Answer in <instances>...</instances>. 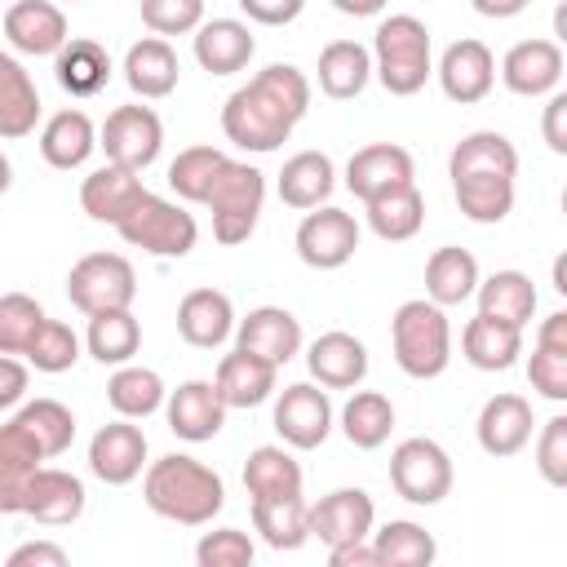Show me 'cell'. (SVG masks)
Here are the masks:
<instances>
[{"instance_id": "cell-11", "label": "cell", "mask_w": 567, "mask_h": 567, "mask_svg": "<svg viewBox=\"0 0 567 567\" xmlns=\"http://www.w3.org/2000/svg\"><path fill=\"white\" fill-rule=\"evenodd\" d=\"M332 399L323 385L315 381H297V385H284V394L275 399V430L288 447L297 452H310L319 447L328 434H332Z\"/></svg>"}, {"instance_id": "cell-23", "label": "cell", "mask_w": 567, "mask_h": 567, "mask_svg": "<svg viewBox=\"0 0 567 567\" xmlns=\"http://www.w3.org/2000/svg\"><path fill=\"white\" fill-rule=\"evenodd\" d=\"M177 332L195 350H217L235 337V306L221 288H190L177 301Z\"/></svg>"}, {"instance_id": "cell-28", "label": "cell", "mask_w": 567, "mask_h": 567, "mask_svg": "<svg viewBox=\"0 0 567 567\" xmlns=\"http://www.w3.org/2000/svg\"><path fill=\"white\" fill-rule=\"evenodd\" d=\"M35 124H40V89L13 53H0V137L4 142L31 137Z\"/></svg>"}, {"instance_id": "cell-41", "label": "cell", "mask_w": 567, "mask_h": 567, "mask_svg": "<svg viewBox=\"0 0 567 567\" xmlns=\"http://www.w3.org/2000/svg\"><path fill=\"white\" fill-rule=\"evenodd\" d=\"M84 350L97 359V363H133V354L142 350V323L137 315L124 306V310H102V315H89V332H84Z\"/></svg>"}, {"instance_id": "cell-33", "label": "cell", "mask_w": 567, "mask_h": 567, "mask_svg": "<svg viewBox=\"0 0 567 567\" xmlns=\"http://www.w3.org/2000/svg\"><path fill=\"white\" fill-rule=\"evenodd\" d=\"M332 186H337V168L323 151H297L279 168V199L297 213H310V208L328 204Z\"/></svg>"}, {"instance_id": "cell-48", "label": "cell", "mask_w": 567, "mask_h": 567, "mask_svg": "<svg viewBox=\"0 0 567 567\" xmlns=\"http://www.w3.org/2000/svg\"><path fill=\"white\" fill-rule=\"evenodd\" d=\"M44 306L27 292H4L0 297V354H22L35 337V328L44 323Z\"/></svg>"}, {"instance_id": "cell-35", "label": "cell", "mask_w": 567, "mask_h": 567, "mask_svg": "<svg viewBox=\"0 0 567 567\" xmlns=\"http://www.w3.org/2000/svg\"><path fill=\"white\" fill-rule=\"evenodd\" d=\"M301 483H306V474H301L297 456L288 447H279V443H261L244 461V487H248L252 501L301 496Z\"/></svg>"}, {"instance_id": "cell-57", "label": "cell", "mask_w": 567, "mask_h": 567, "mask_svg": "<svg viewBox=\"0 0 567 567\" xmlns=\"http://www.w3.org/2000/svg\"><path fill=\"white\" fill-rule=\"evenodd\" d=\"M9 567H66V549L53 540H27L9 554Z\"/></svg>"}, {"instance_id": "cell-62", "label": "cell", "mask_w": 567, "mask_h": 567, "mask_svg": "<svg viewBox=\"0 0 567 567\" xmlns=\"http://www.w3.org/2000/svg\"><path fill=\"white\" fill-rule=\"evenodd\" d=\"M554 288H558V292H567V279H563V257L554 261Z\"/></svg>"}, {"instance_id": "cell-21", "label": "cell", "mask_w": 567, "mask_h": 567, "mask_svg": "<svg viewBox=\"0 0 567 567\" xmlns=\"http://www.w3.org/2000/svg\"><path fill=\"white\" fill-rule=\"evenodd\" d=\"M226 403L217 394L213 381H182L168 399H164V416H168V430L186 443H208L221 434L226 425Z\"/></svg>"}, {"instance_id": "cell-54", "label": "cell", "mask_w": 567, "mask_h": 567, "mask_svg": "<svg viewBox=\"0 0 567 567\" xmlns=\"http://www.w3.org/2000/svg\"><path fill=\"white\" fill-rule=\"evenodd\" d=\"M239 9L248 13V22L257 27H288L301 18L306 0H239Z\"/></svg>"}, {"instance_id": "cell-14", "label": "cell", "mask_w": 567, "mask_h": 567, "mask_svg": "<svg viewBox=\"0 0 567 567\" xmlns=\"http://www.w3.org/2000/svg\"><path fill=\"white\" fill-rule=\"evenodd\" d=\"M89 470L93 478H102L106 487H124L146 470V434L142 425H133L128 416L102 425L89 439Z\"/></svg>"}, {"instance_id": "cell-38", "label": "cell", "mask_w": 567, "mask_h": 567, "mask_svg": "<svg viewBox=\"0 0 567 567\" xmlns=\"http://www.w3.org/2000/svg\"><path fill=\"white\" fill-rule=\"evenodd\" d=\"M372 80V53L359 40H332L319 53V89L332 102H350L368 89Z\"/></svg>"}, {"instance_id": "cell-29", "label": "cell", "mask_w": 567, "mask_h": 567, "mask_svg": "<svg viewBox=\"0 0 567 567\" xmlns=\"http://www.w3.org/2000/svg\"><path fill=\"white\" fill-rule=\"evenodd\" d=\"M447 173L452 177H518V151L505 133L478 128V133H465L452 146Z\"/></svg>"}, {"instance_id": "cell-31", "label": "cell", "mask_w": 567, "mask_h": 567, "mask_svg": "<svg viewBox=\"0 0 567 567\" xmlns=\"http://www.w3.org/2000/svg\"><path fill=\"white\" fill-rule=\"evenodd\" d=\"M142 190H146V186H142V173H128V168H120V164H102V168H93V173L80 182V208H84L93 221L115 226V221L137 204Z\"/></svg>"}, {"instance_id": "cell-36", "label": "cell", "mask_w": 567, "mask_h": 567, "mask_svg": "<svg viewBox=\"0 0 567 567\" xmlns=\"http://www.w3.org/2000/svg\"><path fill=\"white\" fill-rule=\"evenodd\" d=\"M474 297H478V315L514 323V328H527L536 315V284L523 270H496V275L478 279Z\"/></svg>"}, {"instance_id": "cell-8", "label": "cell", "mask_w": 567, "mask_h": 567, "mask_svg": "<svg viewBox=\"0 0 567 567\" xmlns=\"http://www.w3.org/2000/svg\"><path fill=\"white\" fill-rule=\"evenodd\" d=\"M452 456L434 439H403L390 452V487L408 505H439L452 492Z\"/></svg>"}, {"instance_id": "cell-22", "label": "cell", "mask_w": 567, "mask_h": 567, "mask_svg": "<svg viewBox=\"0 0 567 567\" xmlns=\"http://www.w3.org/2000/svg\"><path fill=\"white\" fill-rule=\"evenodd\" d=\"M306 368H310L315 385H323V390H354L368 377V346L341 328L319 332L306 350Z\"/></svg>"}, {"instance_id": "cell-50", "label": "cell", "mask_w": 567, "mask_h": 567, "mask_svg": "<svg viewBox=\"0 0 567 567\" xmlns=\"http://www.w3.org/2000/svg\"><path fill=\"white\" fill-rule=\"evenodd\" d=\"M252 536L239 532V527H217V532H204L199 545H195V563L199 567H248L252 563Z\"/></svg>"}, {"instance_id": "cell-16", "label": "cell", "mask_w": 567, "mask_h": 567, "mask_svg": "<svg viewBox=\"0 0 567 567\" xmlns=\"http://www.w3.org/2000/svg\"><path fill=\"white\" fill-rule=\"evenodd\" d=\"M84 501H89V492L71 470L35 465L27 478V492H22V514L44 527H66L84 514Z\"/></svg>"}, {"instance_id": "cell-39", "label": "cell", "mask_w": 567, "mask_h": 567, "mask_svg": "<svg viewBox=\"0 0 567 567\" xmlns=\"http://www.w3.org/2000/svg\"><path fill=\"white\" fill-rule=\"evenodd\" d=\"M168 390H164V377L155 368H142V363H120L106 381V403L115 408V416H128V421H146L164 408Z\"/></svg>"}, {"instance_id": "cell-53", "label": "cell", "mask_w": 567, "mask_h": 567, "mask_svg": "<svg viewBox=\"0 0 567 567\" xmlns=\"http://www.w3.org/2000/svg\"><path fill=\"white\" fill-rule=\"evenodd\" d=\"M536 470L549 487H567V416H549L536 439Z\"/></svg>"}, {"instance_id": "cell-55", "label": "cell", "mask_w": 567, "mask_h": 567, "mask_svg": "<svg viewBox=\"0 0 567 567\" xmlns=\"http://www.w3.org/2000/svg\"><path fill=\"white\" fill-rule=\"evenodd\" d=\"M27 385H31V363H22L18 354H0V412L18 408L27 399Z\"/></svg>"}, {"instance_id": "cell-7", "label": "cell", "mask_w": 567, "mask_h": 567, "mask_svg": "<svg viewBox=\"0 0 567 567\" xmlns=\"http://www.w3.org/2000/svg\"><path fill=\"white\" fill-rule=\"evenodd\" d=\"M66 297L84 319L102 310H124L137 297V270L120 252H84L66 275Z\"/></svg>"}, {"instance_id": "cell-51", "label": "cell", "mask_w": 567, "mask_h": 567, "mask_svg": "<svg viewBox=\"0 0 567 567\" xmlns=\"http://www.w3.org/2000/svg\"><path fill=\"white\" fill-rule=\"evenodd\" d=\"M527 381L540 399L549 403H567V350L558 346H532V359H527Z\"/></svg>"}, {"instance_id": "cell-60", "label": "cell", "mask_w": 567, "mask_h": 567, "mask_svg": "<svg viewBox=\"0 0 567 567\" xmlns=\"http://www.w3.org/2000/svg\"><path fill=\"white\" fill-rule=\"evenodd\" d=\"M385 4L390 0H332V9L346 13V18H377Z\"/></svg>"}, {"instance_id": "cell-61", "label": "cell", "mask_w": 567, "mask_h": 567, "mask_svg": "<svg viewBox=\"0 0 567 567\" xmlns=\"http://www.w3.org/2000/svg\"><path fill=\"white\" fill-rule=\"evenodd\" d=\"M9 186H13V164H9V155L0 151V195H4Z\"/></svg>"}, {"instance_id": "cell-6", "label": "cell", "mask_w": 567, "mask_h": 567, "mask_svg": "<svg viewBox=\"0 0 567 567\" xmlns=\"http://www.w3.org/2000/svg\"><path fill=\"white\" fill-rule=\"evenodd\" d=\"M115 230L128 248H142L151 257H186L199 239L195 213H186L182 204H173L164 195H151V190L137 195V204L115 221Z\"/></svg>"}, {"instance_id": "cell-17", "label": "cell", "mask_w": 567, "mask_h": 567, "mask_svg": "<svg viewBox=\"0 0 567 567\" xmlns=\"http://www.w3.org/2000/svg\"><path fill=\"white\" fill-rule=\"evenodd\" d=\"M563 62L567 58H563V44L558 40H545V35L518 40L501 58V80L518 97H549L558 89V80H563Z\"/></svg>"}, {"instance_id": "cell-20", "label": "cell", "mask_w": 567, "mask_h": 567, "mask_svg": "<svg viewBox=\"0 0 567 567\" xmlns=\"http://www.w3.org/2000/svg\"><path fill=\"white\" fill-rule=\"evenodd\" d=\"M532 430H536V416H532V403L523 394H492L483 408H478V421H474V434H478V447L487 456H518L527 443H532Z\"/></svg>"}, {"instance_id": "cell-13", "label": "cell", "mask_w": 567, "mask_h": 567, "mask_svg": "<svg viewBox=\"0 0 567 567\" xmlns=\"http://www.w3.org/2000/svg\"><path fill=\"white\" fill-rule=\"evenodd\" d=\"M434 75H439V84H443V93H447L452 102L474 106V102H483V97L492 93V84H496V58H492V49H487L483 40L465 35V40H452V44L443 49Z\"/></svg>"}, {"instance_id": "cell-56", "label": "cell", "mask_w": 567, "mask_h": 567, "mask_svg": "<svg viewBox=\"0 0 567 567\" xmlns=\"http://www.w3.org/2000/svg\"><path fill=\"white\" fill-rule=\"evenodd\" d=\"M540 133H545V146L554 155H567V93L563 89L549 93L545 115H540Z\"/></svg>"}, {"instance_id": "cell-63", "label": "cell", "mask_w": 567, "mask_h": 567, "mask_svg": "<svg viewBox=\"0 0 567 567\" xmlns=\"http://www.w3.org/2000/svg\"><path fill=\"white\" fill-rule=\"evenodd\" d=\"M62 4H75V0H62Z\"/></svg>"}, {"instance_id": "cell-44", "label": "cell", "mask_w": 567, "mask_h": 567, "mask_svg": "<svg viewBox=\"0 0 567 567\" xmlns=\"http://www.w3.org/2000/svg\"><path fill=\"white\" fill-rule=\"evenodd\" d=\"M252 527L270 549H301L310 540L306 527V501L301 496H279V501H252Z\"/></svg>"}, {"instance_id": "cell-15", "label": "cell", "mask_w": 567, "mask_h": 567, "mask_svg": "<svg viewBox=\"0 0 567 567\" xmlns=\"http://www.w3.org/2000/svg\"><path fill=\"white\" fill-rule=\"evenodd\" d=\"M416 177V164H412V151H403L399 142H372V146H359L346 164V190L368 204L394 186H408Z\"/></svg>"}, {"instance_id": "cell-42", "label": "cell", "mask_w": 567, "mask_h": 567, "mask_svg": "<svg viewBox=\"0 0 567 567\" xmlns=\"http://www.w3.org/2000/svg\"><path fill=\"white\" fill-rule=\"evenodd\" d=\"M368 540L377 549V563H385V567H430L439 554L434 536L412 518H390L385 527L368 532Z\"/></svg>"}, {"instance_id": "cell-49", "label": "cell", "mask_w": 567, "mask_h": 567, "mask_svg": "<svg viewBox=\"0 0 567 567\" xmlns=\"http://www.w3.org/2000/svg\"><path fill=\"white\" fill-rule=\"evenodd\" d=\"M137 9L151 35H190L204 22V0H142Z\"/></svg>"}, {"instance_id": "cell-30", "label": "cell", "mask_w": 567, "mask_h": 567, "mask_svg": "<svg viewBox=\"0 0 567 567\" xmlns=\"http://www.w3.org/2000/svg\"><path fill=\"white\" fill-rule=\"evenodd\" d=\"M53 75L62 84V93L71 97H97L111 80V53L89 40V35H71L58 53H53Z\"/></svg>"}, {"instance_id": "cell-19", "label": "cell", "mask_w": 567, "mask_h": 567, "mask_svg": "<svg viewBox=\"0 0 567 567\" xmlns=\"http://www.w3.org/2000/svg\"><path fill=\"white\" fill-rule=\"evenodd\" d=\"M235 346L284 368L292 354H301V323L284 306H257L244 319H235Z\"/></svg>"}, {"instance_id": "cell-26", "label": "cell", "mask_w": 567, "mask_h": 567, "mask_svg": "<svg viewBox=\"0 0 567 567\" xmlns=\"http://www.w3.org/2000/svg\"><path fill=\"white\" fill-rule=\"evenodd\" d=\"M93 151H97V128H93V120L80 106H66V111H58V115L44 120V128H40V155H44L49 168H58V173L84 168Z\"/></svg>"}, {"instance_id": "cell-43", "label": "cell", "mask_w": 567, "mask_h": 567, "mask_svg": "<svg viewBox=\"0 0 567 567\" xmlns=\"http://www.w3.org/2000/svg\"><path fill=\"white\" fill-rule=\"evenodd\" d=\"M452 195L478 226H496L514 213V177H452Z\"/></svg>"}, {"instance_id": "cell-52", "label": "cell", "mask_w": 567, "mask_h": 567, "mask_svg": "<svg viewBox=\"0 0 567 567\" xmlns=\"http://www.w3.org/2000/svg\"><path fill=\"white\" fill-rule=\"evenodd\" d=\"M49 456L40 452V443L9 416L0 425V478H27L35 465H44Z\"/></svg>"}, {"instance_id": "cell-34", "label": "cell", "mask_w": 567, "mask_h": 567, "mask_svg": "<svg viewBox=\"0 0 567 567\" xmlns=\"http://www.w3.org/2000/svg\"><path fill=\"white\" fill-rule=\"evenodd\" d=\"M478 261H474V252L470 248H456V244H443V248H434L430 252V261H425V297L434 301V306H461V301H470L474 297V288H478Z\"/></svg>"}, {"instance_id": "cell-10", "label": "cell", "mask_w": 567, "mask_h": 567, "mask_svg": "<svg viewBox=\"0 0 567 567\" xmlns=\"http://www.w3.org/2000/svg\"><path fill=\"white\" fill-rule=\"evenodd\" d=\"M359 248V221L346 208L319 204L297 226V257L310 270H341Z\"/></svg>"}, {"instance_id": "cell-47", "label": "cell", "mask_w": 567, "mask_h": 567, "mask_svg": "<svg viewBox=\"0 0 567 567\" xmlns=\"http://www.w3.org/2000/svg\"><path fill=\"white\" fill-rule=\"evenodd\" d=\"M221 159H226V151H217V146H186V151H177V159L168 164L173 195L186 199V204H204V195H208L213 173L221 168Z\"/></svg>"}, {"instance_id": "cell-4", "label": "cell", "mask_w": 567, "mask_h": 567, "mask_svg": "<svg viewBox=\"0 0 567 567\" xmlns=\"http://www.w3.org/2000/svg\"><path fill=\"white\" fill-rule=\"evenodd\" d=\"M390 346H394V363L412 381L443 377L447 363H452V323H447V310L434 306L430 297L403 301L394 310V319H390Z\"/></svg>"}, {"instance_id": "cell-12", "label": "cell", "mask_w": 567, "mask_h": 567, "mask_svg": "<svg viewBox=\"0 0 567 567\" xmlns=\"http://www.w3.org/2000/svg\"><path fill=\"white\" fill-rule=\"evenodd\" d=\"M377 523V505L363 487H337L328 496H319L315 505H306V527L319 545H350V540H368Z\"/></svg>"}, {"instance_id": "cell-46", "label": "cell", "mask_w": 567, "mask_h": 567, "mask_svg": "<svg viewBox=\"0 0 567 567\" xmlns=\"http://www.w3.org/2000/svg\"><path fill=\"white\" fill-rule=\"evenodd\" d=\"M22 359H27L35 372H44V377L71 372L75 359H80V337L71 332V323H62V319H44V323L35 328L31 346L22 350Z\"/></svg>"}, {"instance_id": "cell-5", "label": "cell", "mask_w": 567, "mask_h": 567, "mask_svg": "<svg viewBox=\"0 0 567 567\" xmlns=\"http://www.w3.org/2000/svg\"><path fill=\"white\" fill-rule=\"evenodd\" d=\"M266 204V173L244 164V159H221V168L213 173V186L204 195V208L213 213V239L235 248L257 230Z\"/></svg>"}, {"instance_id": "cell-3", "label": "cell", "mask_w": 567, "mask_h": 567, "mask_svg": "<svg viewBox=\"0 0 567 567\" xmlns=\"http://www.w3.org/2000/svg\"><path fill=\"white\" fill-rule=\"evenodd\" d=\"M372 75L381 80V89L390 97H412L425 89V80L434 75V58H430V31L421 18L412 13H390L381 18L377 35H372Z\"/></svg>"}, {"instance_id": "cell-27", "label": "cell", "mask_w": 567, "mask_h": 567, "mask_svg": "<svg viewBox=\"0 0 567 567\" xmlns=\"http://www.w3.org/2000/svg\"><path fill=\"white\" fill-rule=\"evenodd\" d=\"M213 385H217V394H221L226 408H257V403H266V399L275 394V385H279V368L235 346L230 354H221Z\"/></svg>"}, {"instance_id": "cell-9", "label": "cell", "mask_w": 567, "mask_h": 567, "mask_svg": "<svg viewBox=\"0 0 567 567\" xmlns=\"http://www.w3.org/2000/svg\"><path fill=\"white\" fill-rule=\"evenodd\" d=\"M97 146L106 151V164H120L128 173H146L155 159H159V146H164V124L151 106L142 102H128V106H115L102 128H97Z\"/></svg>"}, {"instance_id": "cell-1", "label": "cell", "mask_w": 567, "mask_h": 567, "mask_svg": "<svg viewBox=\"0 0 567 567\" xmlns=\"http://www.w3.org/2000/svg\"><path fill=\"white\" fill-rule=\"evenodd\" d=\"M306 111H310V80H306V71L292 66V62H270V66H261L248 84H239L226 97L221 133L239 151L270 155V151H279L292 137V128L301 124Z\"/></svg>"}, {"instance_id": "cell-32", "label": "cell", "mask_w": 567, "mask_h": 567, "mask_svg": "<svg viewBox=\"0 0 567 567\" xmlns=\"http://www.w3.org/2000/svg\"><path fill=\"white\" fill-rule=\"evenodd\" d=\"M461 350H465V363H474L478 372H509L523 354V328L474 315L461 328Z\"/></svg>"}, {"instance_id": "cell-25", "label": "cell", "mask_w": 567, "mask_h": 567, "mask_svg": "<svg viewBox=\"0 0 567 567\" xmlns=\"http://www.w3.org/2000/svg\"><path fill=\"white\" fill-rule=\"evenodd\" d=\"M252 53H257V40L239 18H213L195 27V62L208 75H235L252 62Z\"/></svg>"}, {"instance_id": "cell-18", "label": "cell", "mask_w": 567, "mask_h": 567, "mask_svg": "<svg viewBox=\"0 0 567 567\" xmlns=\"http://www.w3.org/2000/svg\"><path fill=\"white\" fill-rule=\"evenodd\" d=\"M0 31L27 58H53L71 40L66 35V13L53 0H18V4H9Z\"/></svg>"}, {"instance_id": "cell-24", "label": "cell", "mask_w": 567, "mask_h": 567, "mask_svg": "<svg viewBox=\"0 0 567 567\" xmlns=\"http://www.w3.org/2000/svg\"><path fill=\"white\" fill-rule=\"evenodd\" d=\"M177 75H182V62H177V53H173V44L164 35H142V40L128 44V53H124V84L142 102L168 97L177 89Z\"/></svg>"}, {"instance_id": "cell-37", "label": "cell", "mask_w": 567, "mask_h": 567, "mask_svg": "<svg viewBox=\"0 0 567 567\" xmlns=\"http://www.w3.org/2000/svg\"><path fill=\"white\" fill-rule=\"evenodd\" d=\"M363 217H368V226H372L377 239L403 244V239H412V235L425 226V195L416 190V182L394 186V190L368 199V204H363Z\"/></svg>"}, {"instance_id": "cell-40", "label": "cell", "mask_w": 567, "mask_h": 567, "mask_svg": "<svg viewBox=\"0 0 567 567\" xmlns=\"http://www.w3.org/2000/svg\"><path fill=\"white\" fill-rule=\"evenodd\" d=\"M337 421H341V434H346L359 452H377V447L390 439V430H394V403H390L381 390H359V385H354Z\"/></svg>"}, {"instance_id": "cell-58", "label": "cell", "mask_w": 567, "mask_h": 567, "mask_svg": "<svg viewBox=\"0 0 567 567\" xmlns=\"http://www.w3.org/2000/svg\"><path fill=\"white\" fill-rule=\"evenodd\" d=\"M328 563H332V567H381V563H377V549H372V540L332 545V549H328Z\"/></svg>"}, {"instance_id": "cell-59", "label": "cell", "mask_w": 567, "mask_h": 567, "mask_svg": "<svg viewBox=\"0 0 567 567\" xmlns=\"http://www.w3.org/2000/svg\"><path fill=\"white\" fill-rule=\"evenodd\" d=\"M470 4H474V13H483V18H496V22H501V18H518L532 0H470Z\"/></svg>"}, {"instance_id": "cell-2", "label": "cell", "mask_w": 567, "mask_h": 567, "mask_svg": "<svg viewBox=\"0 0 567 567\" xmlns=\"http://www.w3.org/2000/svg\"><path fill=\"white\" fill-rule=\"evenodd\" d=\"M142 501L151 514L177 523V527H208L226 505V483L213 465L186 452H168L146 465L142 474Z\"/></svg>"}, {"instance_id": "cell-45", "label": "cell", "mask_w": 567, "mask_h": 567, "mask_svg": "<svg viewBox=\"0 0 567 567\" xmlns=\"http://www.w3.org/2000/svg\"><path fill=\"white\" fill-rule=\"evenodd\" d=\"M13 421L40 443V452H44L49 461L62 456V452L71 447V439H75V416H71V408L58 403V399H31V403H22V408L13 412Z\"/></svg>"}]
</instances>
